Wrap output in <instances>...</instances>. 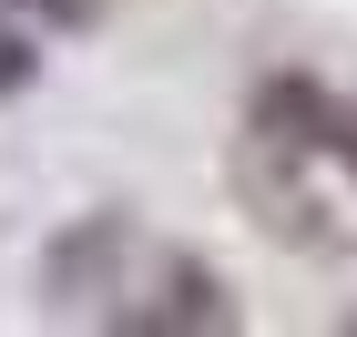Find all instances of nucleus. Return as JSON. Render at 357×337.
Returning a JSON list of instances; mask_svg holds the SVG:
<instances>
[{
    "label": "nucleus",
    "mask_w": 357,
    "mask_h": 337,
    "mask_svg": "<svg viewBox=\"0 0 357 337\" xmlns=\"http://www.w3.org/2000/svg\"><path fill=\"white\" fill-rule=\"evenodd\" d=\"M21 82H31V52L10 41V31H0V92H21Z\"/></svg>",
    "instance_id": "2"
},
{
    "label": "nucleus",
    "mask_w": 357,
    "mask_h": 337,
    "mask_svg": "<svg viewBox=\"0 0 357 337\" xmlns=\"http://www.w3.org/2000/svg\"><path fill=\"white\" fill-rule=\"evenodd\" d=\"M235 195L255 204V225H266L275 246H317V255H337V246H347V225H327L317 184H306V174H275V133H266V123H255V133H245V153H235Z\"/></svg>",
    "instance_id": "1"
}]
</instances>
